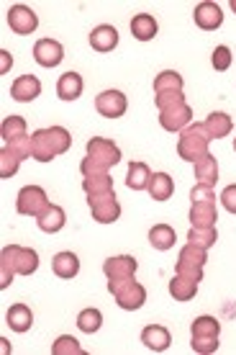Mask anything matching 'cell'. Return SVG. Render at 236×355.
I'll list each match as a JSON object with an SVG mask.
<instances>
[{"mask_svg": "<svg viewBox=\"0 0 236 355\" xmlns=\"http://www.w3.org/2000/svg\"><path fill=\"white\" fill-rule=\"evenodd\" d=\"M39 268V255L31 248H21V245H8L0 252V288H8L13 281V273L31 275Z\"/></svg>", "mask_w": 236, "mask_h": 355, "instance_id": "cell-1", "label": "cell"}, {"mask_svg": "<svg viewBox=\"0 0 236 355\" xmlns=\"http://www.w3.org/2000/svg\"><path fill=\"white\" fill-rule=\"evenodd\" d=\"M118 162H121V150L111 139L93 137L88 142V157L80 162V173L82 175H103Z\"/></svg>", "mask_w": 236, "mask_h": 355, "instance_id": "cell-2", "label": "cell"}, {"mask_svg": "<svg viewBox=\"0 0 236 355\" xmlns=\"http://www.w3.org/2000/svg\"><path fill=\"white\" fill-rule=\"evenodd\" d=\"M31 144H34L31 157L39 162H49L70 150L72 137L64 126H49V129H39L31 134Z\"/></svg>", "mask_w": 236, "mask_h": 355, "instance_id": "cell-3", "label": "cell"}, {"mask_svg": "<svg viewBox=\"0 0 236 355\" xmlns=\"http://www.w3.org/2000/svg\"><path fill=\"white\" fill-rule=\"evenodd\" d=\"M208 144H210V137H208V132H206V126L190 124L180 132V139H177V155H180L185 162H192V165H195V162L203 160L206 155H210Z\"/></svg>", "mask_w": 236, "mask_h": 355, "instance_id": "cell-4", "label": "cell"}, {"mask_svg": "<svg viewBox=\"0 0 236 355\" xmlns=\"http://www.w3.org/2000/svg\"><path fill=\"white\" fill-rule=\"evenodd\" d=\"M192 335V350L201 355H210L219 350V335H221V324L216 317H198L190 327Z\"/></svg>", "mask_w": 236, "mask_h": 355, "instance_id": "cell-5", "label": "cell"}, {"mask_svg": "<svg viewBox=\"0 0 236 355\" xmlns=\"http://www.w3.org/2000/svg\"><path fill=\"white\" fill-rule=\"evenodd\" d=\"M108 291L114 293L116 304L126 311L141 309L144 302H147V288L136 284L134 278H129V281H108Z\"/></svg>", "mask_w": 236, "mask_h": 355, "instance_id": "cell-6", "label": "cell"}, {"mask_svg": "<svg viewBox=\"0 0 236 355\" xmlns=\"http://www.w3.org/2000/svg\"><path fill=\"white\" fill-rule=\"evenodd\" d=\"M46 209H49V201H46V191L42 186H26L18 191L16 211L21 216H34V219H39Z\"/></svg>", "mask_w": 236, "mask_h": 355, "instance_id": "cell-7", "label": "cell"}, {"mask_svg": "<svg viewBox=\"0 0 236 355\" xmlns=\"http://www.w3.org/2000/svg\"><path fill=\"white\" fill-rule=\"evenodd\" d=\"M206 250L195 248V245H185L180 250V258H177V275H188L192 281H203V268H206Z\"/></svg>", "mask_w": 236, "mask_h": 355, "instance_id": "cell-8", "label": "cell"}, {"mask_svg": "<svg viewBox=\"0 0 236 355\" xmlns=\"http://www.w3.org/2000/svg\"><path fill=\"white\" fill-rule=\"evenodd\" d=\"M90 214L98 224H114L121 216V204L116 201V193H103V196H90Z\"/></svg>", "mask_w": 236, "mask_h": 355, "instance_id": "cell-9", "label": "cell"}, {"mask_svg": "<svg viewBox=\"0 0 236 355\" xmlns=\"http://www.w3.org/2000/svg\"><path fill=\"white\" fill-rule=\"evenodd\" d=\"M96 108L98 114L105 116V119H118V116L126 114L129 108V101L121 90H103L100 96L96 98Z\"/></svg>", "mask_w": 236, "mask_h": 355, "instance_id": "cell-10", "label": "cell"}, {"mask_svg": "<svg viewBox=\"0 0 236 355\" xmlns=\"http://www.w3.org/2000/svg\"><path fill=\"white\" fill-rule=\"evenodd\" d=\"M8 26H10V31H16V34H21V36L34 34L36 26H39V16H36L28 6H10Z\"/></svg>", "mask_w": 236, "mask_h": 355, "instance_id": "cell-11", "label": "cell"}, {"mask_svg": "<svg viewBox=\"0 0 236 355\" xmlns=\"http://www.w3.org/2000/svg\"><path fill=\"white\" fill-rule=\"evenodd\" d=\"M159 124H162V129H165V132L180 134L185 126L192 124V108L188 106V103H183V106L159 111Z\"/></svg>", "mask_w": 236, "mask_h": 355, "instance_id": "cell-12", "label": "cell"}, {"mask_svg": "<svg viewBox=\"0 0 236 355\" xmlns=\"http://www.w3.org/2000/svg\"><path fill=\"white\" fill-rule=\"evenodd\" d=\"M136 268H139L136 258H131V255H118V258L105 260L103 273L108 281H129V278L136 275Z\"/></svg>", "mask_w": 236, "mask_h": 355, "instance_id": "cell-13", "label": "cell"}, {"mask_svg": "<svg viewBox=\"0 0 236 355\" xmlns=\"http://www.w3.org/2000/svg\"><path fill=\"white\" fill-rule=\"evenodd\" d=\"M34 60L42 67H57L64 60V46L54 39H39L34 44Z\"/></svg>", "mask_w": 236, "mask_h": 355, "instance_id": "cell-14", "label": "cell"}, {"mask_svg": "<svg viewBox=\"0 0 236 355\" xmlns=\"http://www.w3.org/2000/svg\"><path fill=\"white\" fill-rule=\"evenodd\" d=\"M192 18H195L198 28H203V31H216V28L224 24V13H221L219 6L210 3V0H206V3H201V6H195Z\"/></svg>", "mask_w": 236, "mask_h": 355, "instance_id": "cell-15", "label": "cell"}, {"mask_svg": "<svg viewBox=\"0 0 236 355\" xmlns=\"http://www.w3.org/2000/svg\"><path fill=\"white\" fill-rule=\"evenodd\" d=\"M10 96L16 98L18 103H28V101H34V98L42 96V83H39V78H34V75H21V78L13 80V85H10Z\"/></svg>", "mask_w": 236, "mask_h": 355, "instance_id": "cell-16", "label": "cell"}, {"mask_svg": "<svg viewBox=\"0 0 236 355\" xmlns=\"http://www.w3.org/2000/svg\"><path fill=\"white\" fill-rule=\"evenodd\" d=\"M90 46L100 54L114 52L116 46H118V31H116V26H111V24H100L98 28H93V34H90Z\"/></svg>", "mask_w": 236, "mask_h": 355, "instance_id": "cell-17", "label": "cell"}, {"mask_svg": "<svg viewBox=\"0 0 236 355\" xmlns=\"http://www.w3.org/2000/svg\"><path fill=\"white\" fill-rule=\"evenodd\" d=\"M141 343L149 347V350H154V353H162L170 347L172 338H170V329L162 327V324H149V327L141 329Z\"/></svg>", "mask_w": 236, "mask_h": 355, "instance_id": "cell-18", "label": "cell"}, {"mask_svg": "<svg viewBox=\"0 0 236 355\" xmlns=\"http://www.w3.org/2000/svg\"><path fill=\"white\" fill-rule=\"evenodd\" d=\"M6 324H8L13 332L24 335V332H28L31 324H34V314H31V309H28L26 304H13L8 309V314H6Z\"/></svg>", "mask_w": 236, "mask_h": 355, "instance_id": "cell-19", "label": "cell"}, {"mask_svg": "<svg viewBox=\"0 0 236 355\" xmlns=\"http://www.w3.org/2000/svg\"><path fill=\"white\" fill-rule=\"evenodd\" d=\"M39 230L46 232V234H57V232L64 230V224H67V214H64V209L57 204H49V209H46L39 219Z\"/></svg>", "mask_w": 236, "mask_h": 355, "instance_id": "cell-20", "label": "cell"}, {"mask_svg": "<svg viewBox=\"0 0 236 355\" xmlns=\"http://www.w3.org/2000/svg\"><path fill=\"white\" fill-rule=\"evenodd\" d=\"M159 31V24L154 21V16H149V13H136L131 18V36L134 39H139V42H152Z\"/></svg>", "mask_w": 236, "mask_h": 355, "instance_id": "cell-21", "label": "cell"}, {"mask_svg": "<svg viewBox=\"0 0 236 355\" xmlns=\"http://www.w3.org/2000/svg\"><path fill=\"white\" fill-rule=\"evenodd\" d=\"M82 78H80L78 72H64L60 78V83H57V96L62 98V101H78L80 96H82Z\"/></svg>", "mask_w": 236, "mask_h": 355, "instance_id": "cell-22", "label": "cell"}, {"mask_svg": "<svg viewBox=\"0 0 236 355\" xmlns=\"http://www.w3.org/2000/svg\"><path fill=\"white\" fill-rule=\"evenodd\" d=\"M195 178H198L201 186L216 188V183H219V162H216L213 155H206L203 160L195 162Z\"/></svg>", "mask_w": 236, "mask_h": 355, "instance_id": "cell-23", "label": "cell"}, {"mask_svg": "<svg viewBox=\"0 0 236 355\" xmlns=\"http://www.w3.org/2000/svg\"><path fill=\"white\" fill-rule=\"evenodd\" d=\"M0 137H3L6 144H13V142H18V139H24V137H28L26 121H24L21 116H13V114L6 116L3 124H0Z\"/></svg>", "mask_w": 236, "mask_h": 355, "instance_id": "cell-24", "label": "cell"}, {"mask_svg": "<svg viewBox=\"0 0 236 355\" xmlns=\"http://www.w3.org/2000/svg\"><path fill=\"white\" fill-rule=\"evenodd\" d=\"M52 270L60 275V278H75V275L80 273V258L75 252H70V250H64L60 255H54Z\"/></svg>", "mask_w": 236, "mask_h": 355, "instance_id": "cell-25", "label": "cell"}, {"mask_svg": "<svg viewBox=\"0 0 236 355\" xmlns=\"http://www.w3.org/2000/svg\"><path fill=\"white\" fill-rule=\"evenodd\" d=\"M149 183H152V170L147 162H131L126 173V186L131 191H147Z\"/></svg>", "mask_w": 236, "mask_h": 355, "instance_id": "cell-26", "label": "cell"}, {"mask_svg": "<svg viewBox=\"0 0 236 355\" xmlns=\"http://www.w3.org/2000/svg\"><path fill=\"white\" fill-rule=\"evenodd\" d=\"M170 293H172L175 302H190L198 293V281H192L188 275H175L170 281Z\"/></svg>", "mask_w": 236, "mask_h": 355, "instance_id": "cell-27", "label": "cell"}, {"mask_svg": "<svg viewBox=\"0 0 236 355\" xmlns=\"http://www.w3.org/2000/svg\"><path fill=\"white\" fill-rule=\"evenodd\" d=\"M175 230L170 227V224H154L152 230H149V242H152V248L154 250H172L175 248Z\"/></svg>", "mask_w": 236, "mask_h": 355, "instance_id": "cell-28", "label": "cell"}, {"mask_svg": "<svg viewBox=\"0 0 236 355\" xmlns=\"http://www.w3.org/2000/svg\"><path fill=\"white\" fill-rule=\"evenodd\" d=\"M203 126H206V132H208L210 139H221V137H228V132H231V116L228 114H221V111H213V114L203 121Z\"/></svg>", "mask_w": 236, "mask_h": 355, "instance_id": "cell-29", "label": "cell"}, {"mask_svg": "<svg viewBox=\"0 0 236 355\" xmlns=\"http://www.w3.org/2000/svg\"><path fill=\"white\" fill-rule=\"evenodd\" d=\"M219 211L216 204H192L190 206V224L192 227H216Z\"/></svg>", "mask_w": 236, "mask_h": 355, "instance_id": "cell-30", "label": "cell"}, {"mask_svg": "<svg viewBox=\"0 0 236 355\" xmlns=\"http://www.w3.org/2000/svg\"><path fill=\"white\" fill-rule=\"evenodd\" d=\"M149 193L154 201H167L175 193V180L167 175V173H154L152 175V183H149Z\"/></svg>", "mask_w": 236, "mask_h": 355, "instance_id": "cell-31", "label": "cell"}, {"mask_svg": "<svg viewBox=\"0 0 236 355\" xmlns=\"http://www.w3.org/2000/svg\"><path fill=\"white\" fill-rule=\"evenodd\" d=\"M82 191L90 196H103V193H114V178L103 173V175H85L82 178Z\"/></svg>", "mask_w": 236, "mask_h": 355, "instance_id": "cell-32", "label": "cell"}, {"mask_svg": "<svg viewBox=\"0 0 236 355\" xmlns=\"http://www.w3.org/2000/svg\"><path fill=\"white\" fill-rule=\"evenodd\" d=\"M183 85H185V80H183V75H180V72L165 70L154 78V96H159V93H175V90H183Z\"/></svg>", "mask_w": 236, "mask_h": 355, "instance_id": "cell-33", "label": "cell"}, {"mask_svg": "<svg viewBox=\"0 0 236 355\" xmlns=\"http://www.w3.org/2000/svg\"><path fill=\"white\" fill-rule=\"evenodd\" d=\"M216 240H219L216 227H190V232H188V242L195 245V248H201V250L213 248Z\"/></svg>", "mask_w": 236, "mask_h": 355, "instance_id": "cell-34", "label": "cell"}, {"mask_svg": "<svg viewBox=\"0 0 236 355\" xmlns=\"http://www.w3.org/2000/svg\"><path fill=\"white\" fill-rule=\"evenodd\" d=\"M21 162H24L21 160V155H18L13 147L6 144V147L0 150V178H3V180L13 178L18 173V168H21Z\"/></svg>", "mask_w": 236, "mask_h": 355, "instance_id": "cell-35", "label": "cell"}, {"mask_svg": "<svg viewBox=\"0 0 236 355\" xmlns=\"http://www.w3.org/2000/svg\"><path fill=\"white\" fill-rule=\"evenodd\" d=\"M78 327H80V332H85V335L98 332V329L103 327V314H100V309H82L80 311Z\"/></svg>", "mask_w": 236, "mask_h": 355, "instance_id": "cell-36", "label": "cell"}, {"mask_svg": "<svg viewBox=\"0 0 236 355\" xmlns=\"http://www.w3.org/2000/svg\"><path fill=\"white\" fill-rule=\"evenodd\" d=\"M52 353L54 355H85V350H82V345L78 343V338H72V335H62V338L54 340Z\"/></svg>", "mask_w": 236, "mask_h": 355, "instance_id": "cell-37", "label": "cell"}, {"mask_svg": "<svg viewBox=\"0 0 236 355\" xmlns=\"http://www.w3.org/2000/svg\"><path fill=\"white\" fill-rule=\"evenodd\" d=\"M210 62H213V67L219 72H226L228 67H231V62H234V54H231V49H228L226 44H221L213 49V57H210Z\"/></svg>", "mask_w": 236, "mask_h": 355, "instance_id": "cell-38", "label": "cell"}, {"mask_svg": "<svg viewBox=\"0 0 236 355\" xmlns=\"http://www.w3.org/2000/svg\"><path fill=\"white\" fill-rule=\"evenodd\" d=\"M154 101H157L159 111H167V108L183 106L185 96H183V90H175V93H159V96H154Z\"/></svg>", "mask_w": 236, "mask_h": 355, "instance_id": "cell-39", "label": "cell"}, {"mask_svg": "<svg viewBox=\"0 0 236 355\" xmlns=\"http://www.w3.org/2000/svg\"><path fill=\"white\" fill-rule=\"evenodd\" d=\"M190 201L192 204H216V193H213V188L210 186H198L190 191Z\"/></svg>", "mask_w": 236, "mask_h": 355, "instance_id": "cell-40", "label": "cell"}, {"mask_svg": "<svg viewBox=\"0 0 236 355\" xmlns=\"http://www.w3.org/2000/svg\"><path fill=\"white\" fill-rule=\"evenodd\" d=\"M221 204H224V209L231 214H236V183L234 186L224 188V193H221Z\"/></svg>", "mask_w": 236, "mask_h": 355, "instance_id": "cell-41", "label": "cell"}, {"mask_svg": "<svg viewBox=\"0 0 236 355\" xmlns=\"http://www.w3.org/2000/svg\"><path fill=\"white\" fill-rule=\"evenodd\" d=\"M10 64H13V57L3 49V52H0V75H6V72L10 70Z\"/></svg>", "mask_w": 236, "mask_h": 355, "instance_id": "cell-42", "label": "cell"}, {"mask_svg": "<svg viewBox=\"0 0 236 355\" xmlns=\"http://www.w3.org/2000/svg\"><path fill=\"white\" fill-rule=\"evenodd\" d=\"M231 10L236 13V0H231Z\"/></svg>", "mask_w": 236, "mask_h": 355, "instance_id": "cell-43", "label": "cell"}, {"mask_svg": "<svg viewBox=\"0 0 236 355\" xmlns=\"http://www.w3.org/2000/svg\"><path fill=\"white\" fill-rule=\"evenodd\" d=\"M234 152H236V142H234Z\"/></svg>", "mask_w": 236, "mask_h": 355, "instance_id": "cell-44", "label": "cell"}]
</instances>
